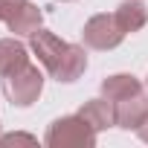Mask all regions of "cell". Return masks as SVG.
Listing matches in <instances>:
<instances>
[{"label": "cell", "instance_id": "9c48e42d", "mask_svg": "<svg viewBox=\"0 0 148 148\" xmlns=\"http://www.w3.org/2000/svg\"><path fill=\"white\" fill-rule=\"evenodd\" d=\"M113 15H116V21L122 23L125 32H139L148 23V6L142 0H122Z\"/></svg>", "mask_w": 148, "mask_h": 148}, {"label": "cell", "instance_id": "52a82bcc", "mask_svg": "<svg viewBox=\"0 0 148 148\" xmlns=\"http://www.w3.org/2000/svg\"><path fill=\"white\" fill-rule=\"evenodd\" d=\"M79 116H82L87 125H93L96 134L116 125V108H113V102H110L108 96H105V99H87V102L79 108Z\"/></svg>", "mask_w": 148, "mask_h": 148}, {"label": "cell", "instance_id": "6da1fadb", "mask_svg": "<svg viewBox=\"0 0 148 148\" xmlns=\"http://www.w3.org/2000/svg\"><path fill=\"white\" fill-rule=\"evenodd\" d=\"M29 47L38 55V61L44 64V70L55 82H61V84H73L76 79H82L84 70H87V52H84V47L61 41L49 29L32 32L29 35Z\"/></svg>", "mask_w": 148, "mask_h": 148}, {"label": "cell", "instance_id": "30bf717a", "mask_svg": "<svg viewBox=\"0 0 148 148\" xmlns=\"http://www.w3.org/2000/svg\"><path fill=\"white\" fill-rule=\"evenodd\" d=\"M15 142H26V145H35L38 139L32 134H6V136H0V145H15Z\"/></svg>", "mask_w": 148, "mask_h": 148}, {"label": "cell", "instance_id": "4fadbf2b", "mask_svg": "<svg viewBox=\"0 0 148 148\" xmlns=\"http://www.w3.org/2000/svg\"><path fill=\"white\" fill-rule=\"evenodd\" d=\"M145 87H148V82H145Z\"/></svg>", "mask_w": 148, "mask_h": 148}, {"label": "cell", "instance_id": "5b68a950", "mask_svg": "<svg viewBox=\"0 0 148 148\" xmlns=\"http://www.w3.org/2000/svg\"><path fill=\"white\" fill-rule=\"evenodd\" d=\"M0 21L15 35H32L44 23V12L32 0H0Z\"/></svg>", "mask_w": 148, "mask_h": 148}, {"label": "cell", "instance_id": "3957f363", "mask_svg": "<svg viewBox=\"0 0 148 148\" xmlns=\"http://www.w3.org/2000/svg\"><path fill=\"white\" fill-rule=\"evenodd\" d=\"M44 142L49 148H93L96 145V131L93 125H87L79 113L73 116H61L47 128Z\"/></svg>", "mask_w": 148, "mask_h": 148}, {"label": "cell", "instance_id": "7a4b0ae2", "mask_svg": "<svg viewBox=\"0 0 148 148\" xmlns=\"http://www.w3.org/2000/svg\"><path fill=\"white\" fill-rule=\"evenodd\" d=\"M102 96H108L116 108V125L125 131H136L148 116V96L139 79L128 73H116L102 82Z\"/></svg>", "mask_w": 148, "mask_h": 148}, {"label": "cell", "instance_id": "8fae6325", "mask_svg": "<svg viewBox=\"0 0 148 148\" xmlns=\"http://www.w3.org/2000/svg\"><path fill=\"white\" fill-rule=\"evenodd\" d=\"M136 134H139V139H142V142H148V116H145V122L136 128Z\"/></svg>", "mask_w": 148, "mask_h": 148}, {"label": "cell", "instance_id": "277c9868", "mask_svg": "<svg viewBox=\"0 0 148 148\" xmlns=\"http://www.w3.org/2000/svg\"><path fill=\"white\" fill-rule=\"evenodd\" d=\"M44 90V76H41V70L26 61L23 67H18L15 73H9V76H3V93L6 99L15 105V108H29L38 102Z\"/></svg>", "mask_w": 148, "mask_h": 148}, {"label": "cell", "instance_id": "8992f818", "mask_svg": "<svg viewBox=\"0 0 148 148\" xmlns=\"http://www.w3.org/2000/svg\"><path fill=\"white\" fill-rule=\"evenodd\" d=\"M125 29L116 21V15H93L84 29H82V41L90 49H116L125 41Z\"/></svg>", "mask_w": 148, "mask_h": 148}, {"label": "cell", "instance_id": "7c38bea8", "mask_svg": "<svg viewBox=\"0 0 148 148\" xmlns=\"http://www.w3.org/2000/svg\"><path fill=\"white\" fill-rule=\"evenodd\" d=\"M61 3H70V0H61Z\"/></svg>", "mask_w": 148, "mask_h": 148}, {"label": "cell", "instance_id": "ba28073f", "mask_svg": "<svg viewBox=\"0 0 148 148\" xmlns=\"http://www.w3.org/2000/svg\"><path fill=\"white\" fill-rule=\"evenodd\" d=\"M26 61H29V52L18 38H0V79L23 67Z\"/></svg>", "mask_w": 148, "mask_h": 148}]
</instances>
